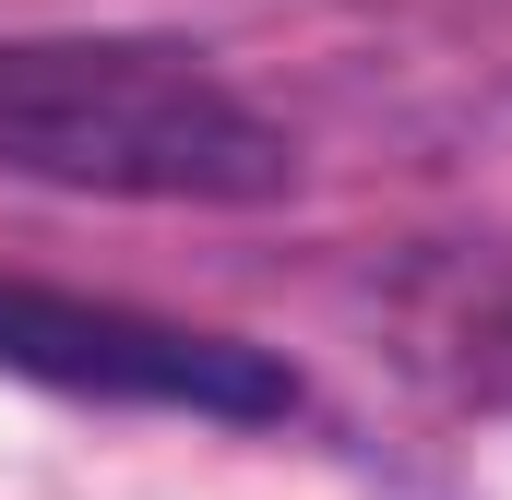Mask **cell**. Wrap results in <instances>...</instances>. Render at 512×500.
Wrapping results in <instances>:
<instances>
[{"label": "cell", "instance_id": "obj_1", "mask_svg": "<svg viewBox=\"0 0 512 500\" xmlns=\"http://www.w3.org/2000/svg\"><path fill=\"white\" fill-rule=\"evenodd\" d=\"M0 167L108 203H274L286 131L167 36H0Z\"/></svg>", "mask_w": 512, "mask_h": 500}, {"label": "cell", "instance_id": "obj_2", "mask_svg": "<svg viewBox=\"0 0 512 500\" xmlns=\"http://www.w3.org/2000/svg\"><path fill=\"white\" fill-rule=\"evenodd\" d=\"M0 370L108 393V405H179V417H286L298 405V381L239 334H191V322L120 310V298L12 286V274H0Z\"/></svg>", "mask_w": 512, "mask_h": 500}]
</instances>
